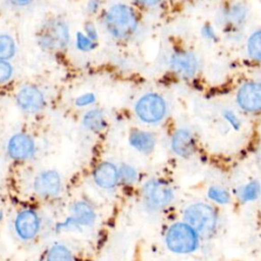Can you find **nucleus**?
<instances>
[{"label": "nucleus", "instance_id": "14", "mask_svg": "<svg viewBox=\"0 0 261 261\" xmlns=\"http://www.w3.org/2000/svg\"><path fill=\"white\" fill-rule=\"evenodd\" d=\"M72 215L66 221V225H92L96 214L94 209L86 202H76L71 209Z\"/></svg>", "mask_w": 261, "mask_h": 261}, {"label": "nucleus", "instance_id": "2", "mask_svg": "<svg viewBox=\"0 0 261 261\" xmlns=\"http://www.w3.org/2000/svg\"><path fill=\"white\" fill-rule=\"evenodd\" d=\"M185 220L197 233L203 237L212 234L217 224V215L214 209L204 203H196L185 211Z\"/></svg>", "mask_w": 261, "mask_h": 261}, {"label": "nucleus", "instance_id": "24", "mask_svg": "<svg viewBox=\"0 0 261 261\" xmlns=\"http://www.w3.org/2000/svg\"><path fill=\"white\" fill-rule=\"evenodd\" d=\"M76 46L82 51H88L94 47V42L91 39H89L87 36L83 35L82 33H77Z\"/></svg>", "mask_w": 261, "mask_h": 261}, {"label": "nucleus", "instance_id": "20", "mask_svg": "<svg viewBox=\"0 0 261 261\" xmlns=\"http://www.w3.org/2000/svg\"><path fill=\"white\" fill-rule=\"evenodd\" d=\"M248 52L251 58L259 61L261 55V34L259 31L253 33L248 41Z\"/></svg>", "mask_w": 261, "mask_h": 261}, {"label": "nucleus", "instance_id": "16", "mask_svg": "<svg viewBox=\"0 0 261 261\" xmlns=\"http://www.w3.org/2000/svg\"><path fill=\"white\" fill-rule=\"evenodd\" d=\"M129 144L140 152H150L155 146L154 137L146 132H135L129 136Z\"/></svg>", "mask_w": 261, "mask_h": 261}, {"label": "nucleus", "instance_id": "27", "mask_svg": "<svg viewBox=\"0 0 261 261\" xmlns=\"http://www.w3.org/2000/svg\"><path fill=\"white\" fill-rule=\"evenodd\" d=\"M223 115H224V118L234 127V128H239L240 126V121L238 119V117L236 116V114L231 111H224L223 112Z\"/></svg>", "mask_w": 261, "mask_h": 261}, {"label": "nucleus", "instance_id": "13", "mask_svg": "<svg viewBox=\"0 0 261 261\" xmlns=\"http://www.w3.org/2000/svg\"><path fill=\"white\" fill-rule=\"evenodd\" d=\"M94 179L99 187L103 189H111L119 179L118 170L112 163L103 162L95 169Z\"/></svg>", "mask_w": 261, "mask_h": 261}, {"label": "nucleus", "instance_id": "4", "mask_svg": "<svg viewBox=\"0 0 261 261\" xmlns=\"http://www.w3.org/2000/svg\"><path fill=\"white\" fill-rule=\"evenodd\" d=\"M69 40L66 24L59 20L47 22L41 30L39 44L45 50H59L64 48Z\"/></svg>", "mask_w": 261, "mask_h": 261}, {"label": "nucleus", "instance_id": "15", "mask_svg": "<svg viewBox=\"0 0 261 261\" xmlns=\"http://www.w3.org/2000/svg\"><path fill=\"white\" fill-rule=\"evenodd\" d=\"M171 148L180 157H190L195 151V142L191 133L187 129H178L172 137Z\"/></svg>", "mask_w": 261, "mask_h": 261}, {"label": "nucleus", "instance_id": "17", "mask_svg": "<svg viewBox=\"0 0 261 261\" xmlns=\"http://www.w3.org/2000/svg\"><path fill=\"white\" fill-rule=\"evenodd\" d=\"M83 123L88 129H91L94 132H99L103 129L106 125V121L103 113L97 109L87 112L86 115L84 116Z\"/></svg>", "mask_w": 261, "mask_h": 261}, {"label": "nucleus", "instance_id": "19", "mask_svg": "<svg viewBox=\"0 0 261 261\" xmlns=\"http://www.w3.org/2000/svg\"><path fill=\"white\" fill-rule=\"evenodd\" d=\"M260 193V186L259 182L254 180L251 181L247 185H245L241 190H240V198L244 202H249V201H254L259 197Z\"/></svg>", "mask_w": 261, "mask_h": 261}, {"label": "nucleus", "instance_id": "33", "mask_svg": "<svg viewBox=\"0 0 261 261\" xmlns=\"http://www.w3.org/2000/svg\"><path fill=\"white\" fill-rule=\"evenodd\" d=\"M1 217H2V214H1V213H0V219H1Z\"/></svg>", "mask_w": 261, "mask_h": 261}, {"label": "nucleus", "instance_id": "5", "mask_svg": "<svg viewBox=\"0 0 261 261\" xmlns=\"http://www.w3.org/2000/svg\"><path fill=\"white\" fill-rule=\"evenodd\" d=\"M143 197L144 202L149 209L161 210L171 203L173 193L171 188L164 181L152 179L145 184Z\"/></svg>", "mask_w": 261, "mask_h": 261}, {"label": "nucleus", "instance_id": "21", "mask_svg": "<svg viewBox=\"0 0 261 261\" xmlns=\"http://www.w3.org/2000/svg\"><path fill=\"white\" fill-rule=\"evenodd\" d=\"M14 51V41L7 35H0V60L9 59L13 56Z\"/></svg>", "mask_w": 261, "mask_h": 261}, {"label": "nucleus", "instance_id": "32", "mask_svg": "<svg viewBox=\"0 0 261 261\" xmlns=\"http://www.w3.org/2000/svg\"><path fill=\"white\" fill-rule=\"evenodd\" d=\"M139 3L143 4V5H146V6H152V5H155L157 4L160 0H137Z\"/></svg>", "mask_w": 261, "mask_h": 261}, {"label": "nucleus", "instance_id": "31", "mask_svg": "<svg viewBox=\"0 0 261 261\" xmlns=\"http://www.w3.org/2000/svg\"><path fill=\"white\" fill-rule=\"evenodd\" d=\"M11 4L13 5H17V6H21V5H27L30 2H32L33 0H8Z\"/></svg>", "mask_w": 261, "mask_h": 261}, {"label": "nucleus", "instance_id": "1", "mask_svg": "<svg viewBox=\"0 0 261 261\" xmlns=\"http://www.w3.org/2000/svg\"><path fill=\"white\" fill-rule=\"evenodd\" d=\"M108 32L115 38L124 39L132 36L137 30L138 19L134 10L123 4L112 6L105 17Z\"/></svg>", "mask_w": 261, "mask_h": 261}, {"label": "nucleus", "instance_id": "6", "mask_svg": "<svg viewBox=\"0 0 261 261\" xmlns=\"http://www.w3.org/2000/svg\"><path fill=\"white\" fill-rule=\"evenodd\" d=\"M138 117L147 123H155L160 121L166 112V105L162 97L157 94L144 95L135 107Z\"/></svg>", "mask_w": 261, "mask_h": 261}, {"label": "nucleus", "instance_id": "8", "mask_svg": "<svg viewBox=\"0 0 261 261\" xmlns=\"http://www.w3.org/2000/svg\"><path fill=\"white\" fill-rule=\"evenodd\" d=\"M36 192L44 197H53L61 190L60 176L56 171L47 170L40 173L34 182Z\"/></svg>", "mask_w": 261, "mask_h": 261}, {"label": "nucleus", "instance_id": "23", "mask_svg": "<svg viewBox=\"0 0 261 261\" xmlns=\"http://www.w3.org/2000/svg\"><path fill=\"white\" fill-rule=\"evenodd\" d=\"M118 176L122 181L126 184H132L137 178V171L134 167L129 165H122L118 170Z\"/></svg>", "mask_w": 261, "mask_h": 261}, {"label": "nucleus", "instance_id": "7", "mask_svg": "<svg viewBox=\"0 0 261 261\" xmlns=\"http://www.w3.org/2000/svg\"><path fill=\"white\" fill-rule=\"evenodd\" d=\"M239 105L247 111H258L261 106V88L258 83H247L243 85L237 96Z\"/></svg>", "mask_w": 261, "mask_h": 261}, {"label": "nucleus", "instance_id": "11", "mask_svg": "<svg viewBox=\"0 0 261 261\" xmlns=\"http://www.w3.org/2000/svg\"><path fill=\"white\" fill-rule=\"evenodd\" d=\"M15 228L18 236L24 240H30L36 236L39 229V218L32 210L20 212L15 220Z\"/></svg>", "mask_w": 261, "mask_h": 261}, {"label": "nucleus", "instance_id": "3", "mask_svg": "<svg viewBox=\"0 0 261 261\" xmlns=\"http://www.w3.org/2000/svg\"><path fill=\"white\" fill-rule=\"evenodd\" d=\"M165 242L170 251L187 254L197 249L199 240L198 233L189 224L177 222L168 228Z\"/></svg>", "mask_w": 261, "mask_h": 261}, {"label": "nucleus", "instance_id": "18", "mask_svg": "<svg viewBox=\"0 0 261 261\" xmlns=\"http://www.w3.org/2000/svg\"><path fill=\"white\" fill-rule=\"evenodd\" d=\"M47 261H73V256L67 247L56 244L48 252Z\"/></svg>", "mask_w": 261, "mask_h": 261}, {"label": "nucleus", "instance_id": "28", "mask_svg": "<svg viewBox=\"0 0 261 261\" xmlns=\"http://www.w3.org/2000/svg\"><path fill=\"white\" fill-rule=\"evenodd\" d=\"M86 32H87V37L89 39H91L92 41L96 40L97 39V32H96V29L92 25V24H87L86 25Z\"/></svg>", "mask_w": 261, "mask_h": 261}, {"label": "nucleus", "instance_id": "30", "mask_svg": "<svg viewBox=\"0 0 261 261\" xmlns=\"http://www.w3.org/2000/svg\"><path fill=\"white\" fill-rule=\"evenodd\" d=\"M98 7H99V1L98 0H91L88 4V9L92 12H95Z\"/></svg>", "mask_w": 261, "mask_h": 261}, {"label": "nucleus", "instance_id": "12", "mask_svg": "<svg viewBox=\"0 0 261 261\" xmlns=\"http://www.w3.org/2000/svg\"><path fill=\"white\" fill-rule=\"evenodd\" d=\"M34 150L35 145L33 140L23 134L14 135L8 143L9 155L17 160L29 158L34 153Z\"/></svg>", "mask_w": 261, "mask_h": 261}, {"label": "nucleus", "instance_id": "10", "mask_svg": "<svg viewBox=\"0 0 261 261\" xmlns=\"http://www.w3.org/2000/svg\"><path fill=\"white\" fill-rule=\"evenodd\" d=\"M170 67L181 76H193L198 67L197 58L194 54L189 52L174 53L170 58Z\"/></svg>", "mask_w": 261, "mask_h": 261}, {"label": "nucleus", "instance_id": "25", "mask_svg": "<svg viewBox=\"0 0 261 261\" xmlns=\"http://www.w3.org/2000/svg\"><path fill=\"white\" fill-rule=\"evenodd\" d=\"M11 73H12L11 65L5 60H0V84L7 82L10 79Z\"/></svg>", "mask_w": 261, "mask_h": 261}, {"label": "nucleus", "instance_id": "29", "mask_svg": "<svg viewBox=\"0 0 261 261\" xmlns=\"http://www.w3.org/2000/svg\"><path fill=\"white\" fill-rule=\"evenodd\" d=\"M202 33H203V35H204L206 38H209V39H212V38L215 37L214 31H213L212 28L209 27V25H205V27L203 28V30H202Z\"/></svg>", "mask_w": 261, "mask_h": 261}, {"label": "nucleus", "instance_id": "9", "mask_svg": "<svg viewBox=\"0 0 261 261\" xmlns=\"http://www.w3.org/2000/svg\"><path fill=\"white\" fill-rule=\"evenodd\" d=\"M16 101L18 106L27 112H36L41 110L45 102L41 91L33 86L22 88L16 96Z\"/></svg>", "mask_w": 261, "mask_h": 261}, {"label": "nucleus", "instance_id": "22", "mask_svg": "<svg viewBox=\"0 0 261 261\" xmlns=\"http://www.w3.org/2000/svg\"><path fill=\"white\" fill-rule=\"evenodd\" d=\"M208 197L218 204H226L229 202L228 192L219 187H211L208 190Z\"/></svg>", "mask_w": 261, "mask_h": 261}, {"label": "nucleus", "instance_id": "26", "mask_svg": "<svg viewBox=\"0 0 261 261\" xmlns=\"http://www.w3.org/2000/svg\"><path fill=\"white\" fill-rule=\"evenodd\" d=\"M95 101V96L92 93H87L84 94L82 96H80L76 100H75V104L77 106H87L89 104H92Z\"/></svg>", "mask_w": 261, "mask_h": 261}]
</instances>
